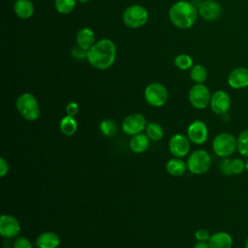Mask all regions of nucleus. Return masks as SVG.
I'll return each instance as SVG.
<instances>
[{"label": "nucleus", "mask_w": 248, "mask_h": 248, "mask_svg": "<svg viewBox=\"0 0 248 248\" xmlns=\"http://www.w3.org/2000/svg\"><path fill=\"white\" fill-rule=\"evenodd\" d=\"M116 58V46L111 40L102 39L96 42L87 52L89 64L101 71L109 69Z\"/></svg>", "instance_id": "obj_1"}, {"label": "nucleus", "mask_w": 248, "mask_h": 248, "mask_svg": "<svg viewBox=\"0 0 248 248\" xmlns=\"http://www.w3.org/2000/svg\"><path fill=\"white\" fill-rule=\"evenodd\" d=\"M198 9L188 1H178L174 3L170 11L169 17L171 23L179 29H188L192 27L198 17Z\"/></svg>", "instance_id": "obj_2"}, {"label": "nucleus", "mask_w": 248, "mask_h": 248, "mask_svg": "<svg viewBox=\"0 0 248 248\" xmlns=\"http://www.w3.org/2000/svg\"><path fill=\"white\" fill-rule=\"evenodd\" d=\"M18 113L27 121H35L40 116V106L36 97L28 92L20 94L16 101Z\"/></svg>", "instance_id": "obj_3"}, {"label": "nucleus", "mask_w": 248, "mask_h": 248, "mask_svg": "<svg viewBox=\"0 0 248 248\" xmlns=\"http://www.w3.org/2000/svg\"><path fill=\"white\" fill-rule=\"evenodd\" d=\"M236 138L228 132L217 134L212 140V150L220 158L230 157L236 151Z\"/></svg>", "instance_id": "obj_4"}, {"label": "nucleus", "mask_w": 248, "mask_h": 248, "mask_svg": "<svg viewBox=\"0 0 248 248\" xmlns=\"http://www.w3.org/2000/svg\"><path fill=\"white\" fill-rule=\"evenodd\" d=\"M211 156L204 149L194 150L187 159V169L193 174H203L211 167Z\"/></svg>", "instance_id": "obj_5"}, {"label": "nucleus", "mask_w": 248, "mask_h": 248, "mask_svg": "<svg viewBox=\"0 0 248 248\" xmlns=\"http://www.w3.org/2000/svg\"><path fill=\"white\" fill-rule=\"evenodd\" d=\"M122 19L126 26L130 28H140L146 23L148 12L140 5H132L126 8L122 15Z\"/></svg>", "instance_id": "obj_6"}, {"label": "nucleus", "mask_w": 248, "mask_h": 248, "mask_svg": "<svg viewBox=\"0 0 248 248\" xmlns=\"http://www.w3.org/2000/svg\"><path fill=\"white\" fill-rule=\"evenodd\" d=\"M146 103L154 108L164 106L169 98V93L165 85L159 82H152L148 84L143 93Z\"/></svg>", "instance_id": "obj_7"}, {"label": "nucleus", "mask_w": 248, "mask_h": 248, "mask_svg": "<svg viewBox=\"0 0 248 248\" xmlns=\"http://www.w3.org/2000/svg\"><path fill=\"white\" fill-rule=\"evenodd\" d=\"M188 99L192 107L197 109H203L209 106L211 94L203 83H196L190 88Z\"/></svg>", "instance_id": "obj_8"}, {"label": "nucleus", "mask_w": 248, "mask_h": 248, "mask_svg": "<svg viewBox=\"0 0 248 248\" xmlns=\"http://www.w3.org/2000/svg\"><path fill=\"white\" fill-rule=\"evenodd\" d=\"M147 125V121L145 117L141 113H131L127 115L121 124L122 131L129 135V136H135L138 134L142 133Z\"/></svg>", "instance_id": "obj_9"}, {"label": "nucleus", "mask_w": 248, "mask_h": 248, "mask_svg": "<svg viewBox=\"0 0 248 248\" xmlns=\"http://www.w3.org/2000/svg\"><path fill=\"white\" fill-rule=\"evenodd\" d=\"M187 137L195 144H203L208 139V128L205 122L197 119L190 123L187 128Z\"/></svg>", "instance_id": "obj_10"}, {"label": "nucleus", "mask_w": 248, "mask_h": 248, "mask_svg": "<svg viewBox=\"0 0 248 248\" xmlns=\"http://www.w3.org/2000/svg\"><path fill=\"white\" fill-rule=\"evenodd\" d=\"M190 140L183 134H174L169 141L170 152L176 158H183L190 151Z\"/></svg>", "instance_id": "obj_11"}, {"label": "nucleus", "mask_w": 248, "mask_h": 248, "mask_svg": "<svg viewBox=\"0 0 248 248\" xmlns=\"http://www.w3.org/2000/svg\"><path fill=\"white\" fill-rule=\"evenodd\" d=\"M209 106L214 113L218 115L227 114L231 108V97L226 91L217 90L211 95Z\"/></svg>", "instance_id": "obj_12"}, {"label": "nucleus", "mask_w": 248, "mask_h": 248, "mask_svg": "<svg viewBox=\"0 0 248 248\" xmlns=\"http://www.w3.org/2000/svg\"><path fill=\"white\" fill-rule=\"evenodd\" d=\"M20 232L19 221L13 215L3 214L0 217V234L6 238L18 236Z\"/></svg>", "instance_id": "obj_13"}, {"label": "nucleus", "mask_w": 248, "mask_h": 248, "mask_svg": "<svg viewBox=\"0 0 248 248\" xmlns=\"http://www.w3.org/2000/svg\"><path fill=\"white\" fill-rule=\"evenodd\" d=\"M228 83L233 89L248 87V69L244 67L233 69L228 76Z\"/></svg>", "instance_id": "obj_14"}, {"label": "nucleus", "mask_w": 248, "mask_h": 248, "mask_svg": "<svg viewBox=\"0 0 248 248\" xmlns=\"http://www.w3.org/2000/svg\"><path fill=\"white\" fill-rule=\"evenodd\" d=\"M200 16L206 20L217 19L222 13L221 6L215 0H204L198 8Z\"/></svg>", "instance_id": "obj_15"}, {"label": "nucleus", "mask_w": 248, "mask_h": 248, "mask_svg": "<svg viewBox=\"0 0 248 248\" xmlns=\"http://www.w3.org/2000/svg\"><path fill=\"white\" fill-rule=\"evenodd\" d=\"M207 242L210 248H232L233 239L227 232H217L211 234Z\"/></svg>", "instance_id": "obj_16"}, {"label": "nucleus", "mask_w": 248, "mask_h": 248, "mask_svg": "<svg viewBox=\"0 0 248 248\" xmlns=\"http://www.w3.org/2000/svg\"><path fill=\"white\" fill-rule=\"evenodd\" d=\"M59 245L60 237L53 232H44L36 239L37 248H58Z\"/></svg>", "instance_id": "obj_17"}, {"label": "nucleus", "mask_w": 248, "mask_h": 248, "mask_svg": "<svg viewBox=\"0 0 248 248\" xmlns=\"http://www.w3.org/2000/svg\"><path fill=\"white\" fill-rule=\"evenodd\" d=\"M150 145V140L146 134H138L132 136L129 140V147L134 153H143Z\"/></svg>", "instance_id": "obj_18"}, {"label": "nucleus", "mask_w": 248, "mask_h": 248, "mask_svg": "<svg viewBox=\"0 0 248 248\" xmlns=\"http://www.w3.org/2000/svg\"><path fill=\"white\" fill-rule=\"evenodd\" d=\"M187 164L181 158H171L166 163V170L171 176H181L185 173Z\"/></svg>", "instance_id": "obj_19"}, {"label": "nucleus", "mask_w": 248, "mask_h": 248, "mask_svg": "<svg viewBox=\"0 0 248 248\" xmlns=\"http://www.w3.org/2000/svg\"><path fill=\"white\" fill-rule=\"evenodd\" d=\"M16 15L23 19L29 18L34 14V5L30 0H16L14 4Z\"/></svg>", "instance_id": "obj_20"}, {"label": "nucleus", "mask_w": 248, "mask_h": 248, "mask_svg": "<svg viewBox=\"0 0 248 248\" xmlns=\"http://www.w3.org/2000/svg\"><path fill=\"white\" fill-rule=\"evenodd\" d=\"M95 34L88 28L84 27L80 29L77 34V45L84 49H89L95 43Z\"/></svg>", "instance_id": "obj_21"}, {"label": "nucleus", "mask_w": 248, "mask_h": 248, "mask_svg": "<svg viewBox=\"0 0 248 248\" xmlns=\"http://www.w3.org/2000/svg\"><path fill=\"white\" fill-rule=\"evenodd\" d=\"M59 129H60V132L64 136L71 137V136L75 135L78 130V122L74 116L65 115L60 120Z\"/></svg>", "instance_id": "obj_22"}, {"label": "nucleus", "mask_w": 248, "mask_h": 248, "mask_svg": "<svg viewBox=\"0 0 248 248\" xmlns=\"http://www.w3.org/2000/svg\"><path fill=\"white\" fill-rule=\"evenodd\" d=\"M145 134L149 138L150 140L159 141L164 137V129L157 122H149L145 128Z\"/></svg>", "instance_id": "obj_23"}, {"label": "nucleus", "mask_w": 248, "mask_h": 248, "mask_svg": "<svg viewBox=\"0 0 248 248\" xmlns=\"http://www.w3.org/2000/svg\"><path fill=\"white\" fill-rule=\"evenodd\" d=\"M236 150L238 153L248 158V129H245L239 133L236 138Z\"/></svg>", "instance_id": "obj_24"}, {"label": "nucleus", "mask_w": 248, "mask_h": 248, "mask_svg": "<svg viewBox=\"0 0 248 248\" xmlns=\"http://www.w3.org/2000/svg\"><path fill=\"white\" fill-rule=\"evenodd\" d=\"M190 77L196 83H203L207 78V71L202 65H195L191 68Z\"/></svg>", "instance_id": "obj_25"}, {"label": "nucleus", "mask_w": 248, "mask_h": 248, "mask_svg": "<svg viewBox=\"0 0 248 248\" xmlns=\"http://www.w3.org/2000/svg\"><path fill=\"white\" fill-rule=\"evenodd\" d=\"M100 130L104 136L112 137L116 134L118 126L113 119H104L100 123Z\"/></svg>", "instance_id": "obj_26"}, {"label": "nucleus", "mask_w": 248, "mask_h": 248, "mask_svg": "<svg viewBox=\"0 0 248 248\" xmlns=\"http://www.w3.org/2000/svg\"><path fill=\"white\" fill-rule=\"evenodd\" d=\"M54 7L59 14H70L76 7V0H54Z\"/></svg>", "instance_id": "obj_27"}, {"label": "nucleus", "mask_w": 248, "mask_h": 248, "mask_svg": "<svg viewBox=\"0 0 248 248\" xmlns=\"http://www.w3.org/2000/svg\"><path fill=\"white\" fill-rule=\"evenodd\" d=\"M174 65L182 71L189 70L193 67V59L188 54H179L174 58Z\"/></svg>", "instance_id": "obj_28"}, {"label": "nucleus", "mask_w": 248, "mask_h": 248, "mask_svg": "<svg viewBox=\"0 0 248 248\" xmlns=\"http://www.w3.org/2000/svg\"><path fill=\"white\" fill-rule=\"evenodd\" d=\"M231 166H232V175H239L244 170H246L245 161L241 158H232L231 160Z\"/></svg>", "instance_id": "obj_29"}, {"label": "nucleus", "mask_w": 248, "mask_h": 248, "mask_svg": "<svg viewBox=\"0 0 248 248\" xmlns=\"http://www.w3.org/2000/svg\"><path fill=\"white\" fill-rule=\"evenodd\" d=\"M231 158L230 157H225L222 158L221 161L219 162V170L220 172L225 175V176H232V166H231Z\"/></svg>", "instance_id": "obj_30"}, {"label": "nucleus", "mask_w": 248, "mask_h": 248, "mask_svg": "<svg viewBox=\"0 0 248 248\" xmlns=\"http://www.w3.org/2000/svg\"><path fill=\"white\" fill-rule=\"evenodd\" d=\"M14 248H33V245L29 238L26 236H16L15 237L14 243H13Z\"/></svg>", "instance_id": "obj_31"}, {"label": "nucleus", "mask_w": 248, "mask_h": 248, "mask_svg": "<svg viewBox=\"0 0 248 248\" xmlns=\"http://www.w3.org/2000/svg\"><path fill=\"white\" fill-rule=\"evenodd\" d=\"M87 49H84L78 45L72 48V56L77 60H82L84 58H87Z\"/></svg>", "instance_id": "obj_32"}, {"label": "nucleus", "mask_w": 248, "mask_h": 248, "mask_svg": "<svg viewBox=\"0 0 248 248\" xmlns=\"http://www.w3.org/2000/svg\"><path fill=\"white\" fill-rule=\"evenodd\" d=\"M211 234L209 233V232L205 229H198L195 232V238L197 239V241H203V242H207L210 238Z\"/></svg>", "instance_id": "obj_33"}, {"label": "nucleus", "mask_w": 248, "mask_h": 248, "mask_svg": "<svg viewBox=\"0 0 248 248\" xmlns=\"http://www.w3.org/2000/svg\"><path fill=\"white\" fill-rule=\"evenodd\" d=\"M78 112V105L76 102H70L66 106V113L70 116H76Z\"/></svg>", "instance_id": "obj_34"}, {"label": "nucleus", "mask_w": 248, "mask_h": 248, "mask_svg": "<svg viewBox=\"0 0 248 248\" xmlns=\"http://www.w3.org/2000/svg\"><path fill=\"white\" fill-rule=\"evenodd\" d=\"M9 172V163L3 157L0 158V176L4 177Z\"/></svg>", "instance_id": "obj_35"}, {"label": "nucleus", "mask_w": 248, "mask_h": 248, "mask_svg": "<svg viewBox=\"0 0 248 248\" xmlns=\"http://www.w3.org/2000/svg\"><path fill=\"white\" fill-rule=\"evenodd\" d=\"M193 248H210L208 245V242H203V241H197L194 244Z\"/></svg>", "instance_id": "obj_36"}, {"label": "nucleus", "mask_w": 248, "mask_h": 248, "mask_svg": "<svg viewBox=\"0 0 248 248\" xmlns=\"http://www.w3.org/2000/svg\"><path fill=\"white\" fill-rule=\"evenodd\" d=\"M245 165H246V171L248 172V158H247L246 161H245Z\"/></svg>", "instance_id": "obj_37"}, {"label": "nucleus", "mask_w": 248, "mask_h": 248, "mask_svg": "<svg viewBox=\"0 0 248 248\" xmlns=\"http://www.w3.org/2000/svg\"><path fill=\"white\" fill-rule=\"evenodd\" d=\"M245 248H248V236H247V238L245 240Z\"/></svg>", "instance_id": "obj_38"}, {"label": "nucleus", "mask_w": 248, "mask_h": 248, "mask_svg": "<svg viewBox=\"0 0 248 248\" xmlns=\"http://www.w3.org/2000/svg\"><path fill=\"white\" fill-rule=\"evenodd\" d=\"M78 1L80 3H87L89 0H78Z\"/></svg>", "instance_id": "obj_39"}, {"label": "nucleus", "mask_w": 248, "mask_h": 248, "mask_svg": "<svg viewBox=\"0 0 248 248\" xmlns=\"http://www.w3.org/2000/svg\"><path fill=\"white\" fill-rule=\"evenodd\" d=\"M2 248H12V247H9V246H4V247H2ZM14 248V247H13Z\"/></svg>", "instance_id": "obj_40"}, {"label": "nucleus", "mask_w": 248, "mask_h": 248, "mask_svg": "<svg viewBox=\"0 0 248 248\" xmlns=\"http://www.w3.org/2000/svg\"><path fill=\"white\" fill-rule=\"evenodd\" d=\"M236 248H241V247H236Z\"/></svg>", "instance_id": "obj_41"}]
</instances>
